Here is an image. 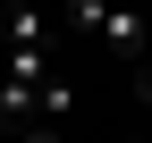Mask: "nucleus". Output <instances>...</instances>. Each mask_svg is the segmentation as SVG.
<instances>
[{"mask_svg":"<svg viewBox=\"0 0 152 143\" xmlns=\"http://www.w3.org/2000/svg\"><path fill=\"white\" fill-rule=\"evenodd\" d=\"M68 25H76V34H93L110 59H144V42H152V25H144V17L102 9V0H68Z\"/></svg>","mask_w":152,"mask_h":143,"instance_id":"obj_1","label":"nucleus"},{"mask_svg":"<svg viewBox=\"0 0 152 143\" xmlns=\"http://www.w3.org/2000/svg\"><path fill=\"white\" fill-rule=\"evenodd\" d=\"M0 34H9V51H51V17L42 9H0Z\"/></svg>","mask_w":152,"mask_h":143,"instance_id":"obj_2","label":"nucleus"},{"mask_svg":"<svg viewBox=\"0 0 152 143\" xmlns=\"http://www.w3.org/2000/svg\"><path fill=\"white\" fill-rule=\"evenodd\" d=\"M17 143H59V126H17Z\"/></svg>","mask_w":152,"mask_h":143,"instance_id":"obj_3","label":"nucleus"},{"mask_svg":"<svg viewBox=\"0 0 152 143\" xmlns=\"http://www.w3.org/2000/svg\"><path fill=\"white\" fill-rule=\"evenodd\" d=\"M135 101H144V110H152V59H144V76H135Z\"/></svg>","mask_w":152,"mask_h":143,"instance_id":"obj_4","label":"nucleus"}]
</instances>
